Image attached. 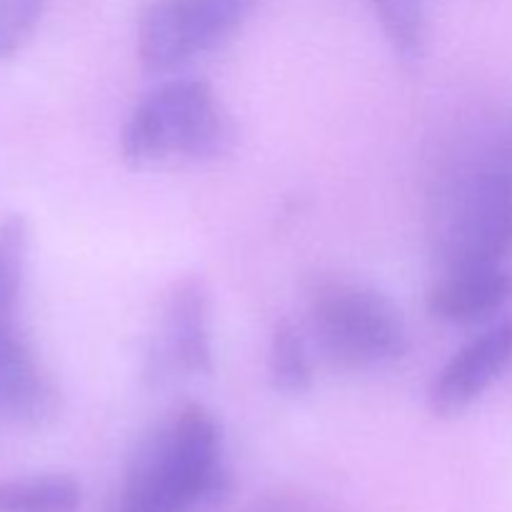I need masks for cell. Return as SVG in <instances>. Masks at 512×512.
<instances>
[{
  "label": "cell",
  "mask_w": 512,
  "mask_h": 512,
  "mask_svg": "<svg viewBox=\"0 0 512 512\" xmlns=\"http://www.w3.org/2000/svg\"><path fill=\"white\" fill-rule=\"evenodd\" d=\"M220 455L218 418L200 403L183 405L140 445L120 512H190L218 485Z\"/></svg>",
  "instance_id": "1"
},
{
  "label": "cell",
  "mask_w": 512,
  "mask_h": 512,
  "mask_svg": "<svg viewBox=\"0 0 512 512\" xmlns=\"http://www.w3.org/2000/svg\"><path fill=\"white\" fill-rule=\"evenodd\" d=\"M235 125L205 80L173 78L150 90L120 133V155L135 168L228 153Z\"/></svg>",
  "instance_id": "2"
},
{
  "label": "cell",
  "mask_w": 512,
  "mask_h": 512,
  "mask_svg": "<svg viewBox=\"0 0 512 512\" xmlns=\"http://www.w3.org/2000/svg\"><path fill=\"white\" fill-rule=\"evenodd\" d=\"M308 325L325 358L348 370L385 368L410 348L398 305L358 280H315L308 288Z\"/></svg>",
  "instance_id": "3"
},
{
  "label": "cell",
  "mask_w": 512,
  "mask_h": 512,
  "mask_svg": "<svg viewBox=\"0 0 512 512\" xmlns=\"http://www.w3.org/2000/svg\"><path fill=\"white\" fill-rule=\"evenodd\" d=\"M438 253L445 270L493 268L512 255V175L478 173L465 180L438 215Z\"/></svg>",
  "instance_id": "4"
},
{
  "label": "cell",
  "mask_w": 512,
  "mask_h": 512,
  "mask_svg": "<svg viewBox=\"0 0 512 512\" xmlns=\"http://www.w3.org/2000/svg\"><path fill=\"white\" fill-rule=\"evenodd\" d=\"M258 0H155L138 28V58L150 73H170L223 48Z\"/></svg>",
  "instance_id": "5"
},
{
  "label": "cell",
  "mask_w": 512,
  "mask_h": 512,
  "mask_svg": "<svg viewBox=\"0 0 512 512\" xmlns=\"http://www.w3.org/2000/svg\"><path fill=\"white\" fill-rule=\"evenodd\" d=\"M213 370L210 298L200 278H183L170 288L148 358V375L158 383L195 378Z\"/></svg>",
  "instance_id": "6"
},
{
  "label": "cell",
  "mask_w": 512,
  "mask_h": 512,
  "mask_svg": "<svg viewBox=\"0 0 512 512\" xmlns=\"http://www.w3.org/2000/svg\"><path fill=\"white\" fill-rule=\"evenodd\" d=\"M512 365V320L493 325L458 350L440 368L428 390V405L438 418L465 413Z\"/></svg>",
  "instance_id": "7"
},
{
  "label": "cell",
  "mask_w": 512,
  "mask_h": 512,
  "mask_svg": "<svg viewBox=\"0 0 512 512\" xmlns=\"http://www.w3.org/2000/svg\"><path fill=\"white\" fill-rule=\"evenodd\" d=\"M60 408L53 378L25 338L18 315L0 318V420L40 425Z\"/></svg>",
  "instance_id": "8"
},
{
  "label": "cell",
  "mask_w": 512,
  "mask_h": 512,
  "mask_svg": "<svg viewBox=\"0 0 512 512\" xmlns=\"http://www.w3.org/2000/svg\"><path fill=\"white\" fill-rule=\"evenodd\" d=\"M512 298V273L503 265L493 268L445 270L430 288L428 310L450 325H475L493 318Z\"/></svg>",
  "instance_id": "9"
},
{
  "label": "cell",
  "mask_w": 512,
  "mask_h": 512,
  "mask_svg": "<svg viewBox=\"0 0 512 512\" xmlns=\"http://www.w3.org/2000/svg\"><path fill=\"white\" fill-rule=\"evenodd\" d=\"M80 485L68 475L0 480V512H75Z\"/></svg>",
  "instance_id": "10"
},
{
  "label": "cell",
  "mask_w": 512,
  "mask_h": 512,
  "mask_svg": "<svg viewBox=\"0 0 512 512\" xmlns=\"http://www.w3.org/2000/svg\"><path fill=\"white\" fill-rule=\"evenodd\" d=\"M268 370L275 388L285 395H305L313 388L308 345L290 320L275 323L268 348Z\"/></svg>",
  "instance_id": "11"
},
{
  "label": "cell",
  "mask_w": 512,
  "mask_h": 512,
  "mask_svg": "<svg viewBox=\"0 0 512 512\" xmlns=\"http://www.w3.org/2000/svg\"><path fill=\"white\" fill-rule=\"evenodd\" d=\"M385 40L403 60H418L428 43L423 0H370Z\"/></svg>",
  "instance_id": "12"
},
{
  "label": "cell",
  "mask_w": 512,
  "mask_h": 512,
  "mask_svg": "<svg viewBox=\"0 0 512 512\" xmlns=\"http://www.w3.org/2000/svg\"><path fill=\"white\" fill-rule=\"evenodd\" d=\"M30 230L20 215L0 220V315H18L28 263Z\"/></svg>",
  "instance_id": "13"
},
{
  "label": "cell",
  "mask_w": 512,
  "mask_h": 512,
  "mask_svg": "<svg viewBox=\"0 0 512 512\" xmlns=\"http://www.w3.org/2000/svg\"><path fill=\"white\" fill-rule=\"evenodd\" d=\"M45 0H0V58L18 53L38 28Z\"/></svg>",
  "instance_id": "14"
}]
</instances>
